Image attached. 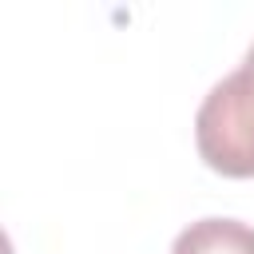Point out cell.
Returning <instances> with one entry per match:
<instances>
[{
	"mask_svg": "<svg viewBox=\"0 0 254 254\" xmlns=\"http://www.w3.org/2000/svg\"><path fill=\"white\" fill-rule=\"evenodd\" d=\"M194 143L210 171L254 179V44L238 71L210 87L194 115Z\"/></svg>",
	"mask_w": 254,
	"mask_h": 254,
	"instance_id": "6da1fadb",
	"label": "cell"
},
{
	"mask_svg": "<svg viewBox=\"0 0 254 254\" xmlns=\"http://www.w3.org/2000/svg\"><path fill=\"white\" fill-rule=\"evenodd\" d=\"M171 254H254V226L238 218H198L179 230Z\"/></svg>",
	"mask_w": 254,
	"mask_h": 254,
	"instance_id": "7a4b0ae2",
	"label": "cell"
}]
</instances>
